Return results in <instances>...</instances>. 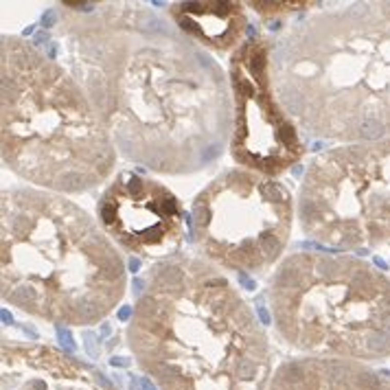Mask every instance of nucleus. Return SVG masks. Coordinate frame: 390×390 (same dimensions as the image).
<instances>
[{"label":"nucleus","mask_w":390,"mask_h":390,"mask_svg":"<svg viewBox=\"0 0 390 390\" xmlns=\"http://www.w3.org/2000/svg\"><path fill=\"white\" fill-rule=\"evenodd\" d=\"M119 156L153 173L210 167L230 147V79L145 3H62L51 24Z\"/></svg>","instance_id":"1"},{"label":"nucleus","mask_w":390,"mask_h":390,"mask_svg":"<svg viewBox=\"0 0 390 390\" xmlns=\"http://www.w3.org/2000/svg\"><path fill=\"white\" fill-rule=\"evenodd\" d=\"M141 368L162 390H265L272 348L222 267L193 255L153 263L127 322Z\"/></svg>","instance_id":"2"},{"label":"nucleus","mask_w":390,"mask_h":390,"mask_svg":"<svg viewBox=\"0 0 390 390\" xmlns=\"http://www.w3.org/2000/svg\"><path fill=\"white\" fill-rule=\"evenodd\" d=\"M279 103L307 136L390 138V0L322 5L270 40Z\"/></svg>","instance_id":"3"},{"label":"nucleus","mask_w":390,"mask_h":390,"mask_svg":"<svg viewBox=\"0 0 390 390\" xmlns=\"http://www.w3.org/2000/svg\"><path fill=\"white\" fill-rule=\"evenodd\" d=\"M127 291L116 243L68 195L9 186L0 195V296L33 318L90 327Z\"/></svg>","instance_id":"4"},{"label":"nucleus","mask_w":390,"mask_h":390,"mask_svg":"<svg viewBox=\"0 0 390 390\" xmlns=\"http://www.w3.org/2000/svg\"><path fill=\"white\" fill-rule=\"evenodd\" d=\"M0 156L20 180L60 195L105 184L119 160L77 79L20 35L0 37Z\"/></svg>","instance_id":"5"},{"label":"nucleus","mask_w":390,"mask_h":390,"mask_svg":"<svg viewBox=\"0 0 390 390\" xmlns=\"http://www.w3.org/2000/svg\"><path fill=\"white\" fill-rule=\"evenodd\" d=\"M267 305L276 333L307 357L390 355V279L346 252H294L274 267Z\"/></svg>","instance_id":"6"},{"label":"nucleus","mask_w":390,"mask_h":390,"mask_svg":"<svg viewBox=\"0 0 390 390\" xmlns=\"http://www.w3.org/2000/svg\"><path fill=\"white\" fill-rule=\"evenodd\" d=\"M294 219L296 200L289 186L243 167L215 176L191 204L200 257L241 274L263 272L285 259Z\"/></svg>","instance_id":"7"},{"label":"nucleus","mask_w":390,"mask_h":390,"mask_svg":"<svg viewBox=\"0 0 390 390\" xmlns=\"http://www.w3.org/2000/svg\"><path fill=\"white\" fill-rule=\"evenodd\" d=\"M303 235L333 250L390 239V138L338 145L307 165L296 195Z\"/></svg>","instance_id":"8"},{"label":"nucleus","mask_w":390,"mask_h":390,"mask_svg":"<svg viewBox=\"0 0 390 390\" xmlns=\"http://www.w3.org/2000/svg\"><path fill=\"white\" fill-rule=\"evenodd\" d=\"M270 40L252 35L228 62L232 90L230 156L237 167L276 178L305 156L303 132L279 103L270 75Z\"/></svg>","instance_id":"9"},{"label":"nucleus","mask_w":390,"mask_h":390,"mask_svg":"<svg viewBox=\"0 0 390 390\" xmlns=\"http://www.w3.org/2000/svg\"><path fill=\"white\" fill-rule=\"evenodd\" d=\"M96 219L125 252L158 263L178 255L186 213L167 184L134 171H119L96 202Z\"/></svg>","instance_id":"10"},{"label":"nucleus","mask_w":390,"mask_h":390,"mask_svg":"<svg viewBox=\"0 0 390 390\" xmlns=\"http://www.w3.org/2000/svg\"><path fill=\"white\" fill-rule=\"evenodd\" d=\"M270 390H390V381L360 362L298 357L281 364Z\"/></svg>","instance_id":"11"},{"label":"nucleus","mask_w":390,"mask_h":390,"mask_svg":"<svg viewBox=\"0 0 390 390\" xmlns=\"http://www.w3.org/2000/svg\"><path fill=\"white\" fill-rule=\"evenodd\" d=\"M169 18L195 44L219 53L237 51L248 27L243 5L230 0L176 3L169 7Z\"/></svg>","instance_id":"12"},{"label":"nucleus","mask_w":390,"mask_h":390,"mask_svg":"<svg viewBox=\"0 0 390 390\" xmlns=\"http://www.w3.org/2000/svg\"><path fill=\"white\" fill-rule=\"evenodd\" d=\"M248 5L263 15H279V13H289L298 9H311V7H318L320 3H305V0L303 3H261V0H252Z\"/></svg>","instance_id":"13"}]
</instances>
